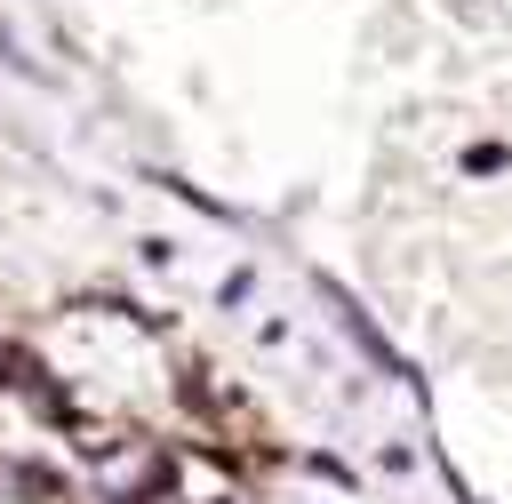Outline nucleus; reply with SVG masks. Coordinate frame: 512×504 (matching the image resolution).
<instances>
[{"mask_svg": "<svg viewBox=\"0 0 512 504\" xmlns=\"http://www.w3.org/2000/svg\"><path fill=\"white\" fill-rule=\"evenodd\" d=\"M312 288L328 296V312H336V328H344V344H360V360H368L376 376H392V384H416V368H408V360L392 352V336L376 328V312H368V304H360V296H352V288H344L336 272H320Z\"/></svg>", "mask_w": 512, "mask_h": 504, "instance_id": "1", "label": "nucleus"}, {"mask_svg": "<svg viewBox=\"0 0 512 504\" xmlns=\"http://www.w3.org/2000/svg\"><path fill=\"white\" fill-rule=\"evenodd\" d=\"M464 168H472V176H480V168L496 176V168H504V152H496V144H472V152H464Z\"/></svg>", "mask_w": 512, "mask_h": 504, "instance_id": "2", "label": "nucleus"}]
</instances>
